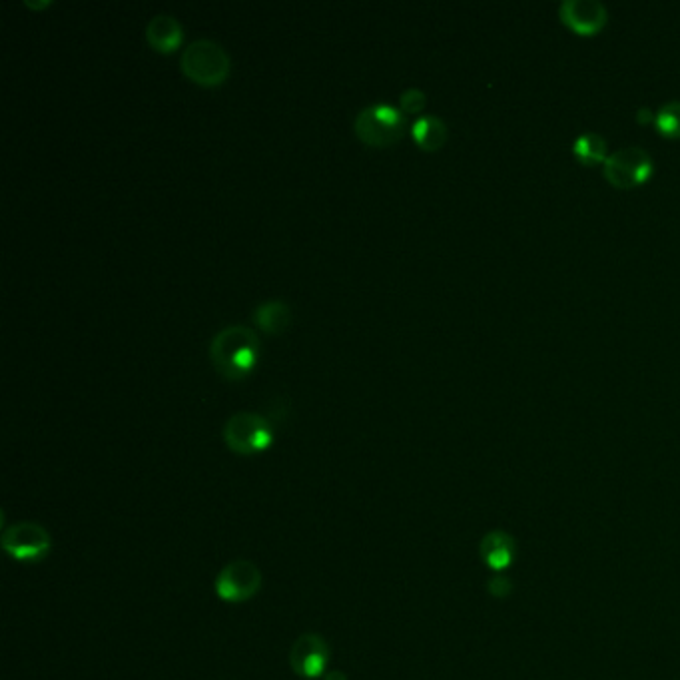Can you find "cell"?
Wrapping results in <instances>:
<instances>
[{"mask_svg":"<svg viewBox=\"0 0 680 680\" xmlns=\"http://www.w3.org/2000/svg\"><path fill=\"white\" fill-rule=\"evenodd\" d=\"M260 340L254 330L242 324H232L216 332L208 345L210 361L226 379H242L256 363Z\"/></svg>","mask_w":680,"mask_h":680,"instance_id":"obj_1","label":"cell"},{"mask_svg":"<svg viewBox=\"0 0 680 680\" xmlns=\"http://www.w3.org/2000/svg\"><path fill=\"white\" fill-rule=\"evenodd\" d=\"M180 68L196 84L218 86L230 72V56L212 38H196L182 50Z\"/></svg>","mask_w":680,"mask_h":680,"instance_id":"obj_2","label":"cell"},{"mask_svg":"<svg viewBox=\"0 0 680 680\" xmlns=\"http://www.w3.org/2000/svg\"><path fill=\"white\" fill-rule=\"evenodd\" d=\"M222 437L234 453L254 455L270 447L274 431L266 417L252 411H236L226 419Z\"/></svg>","mask_w":680,"mask_h":680,"instance_id":"obj_3","label":"cell"},{"mask_svg":"<svg viewBox=\"0 0 680 680\" xmlns=\"http://www.w3.org/2000/svg\"><path fill=\"white\" fill-rule=\"evenodd\" d=\"M405 126V116L383 102L365 106L357 112L353 120L355 134L367 146H389L401 138Z\"/></svg>","mask_w":680,"mask_h":680,"instance_id":"obj_4","label":"cell"},{"mask_svg":"<svg viewBox=\"0 0 680 680\" xmlns=\"http://www.w3.org/2000/svg\"><path fill=\"white\" fill-rule=\"evenodd\" d=\"M653 158L639 146H627L611 154L603 164V174L619 190H631L653 176Z\"/></svg>","mask_w":680,"mask_h":680,"instance_id":"obj_5","label":"cell"},{"mask_svg":"<svg viewBox=\"0 0 680 680\" xmlns=\"http://www.w3.org/2000/svg\"><path fill=\"white\" fill-rule=\"evenodd\" d=\"M0 543L8 557L22 563H36L44 559L52 547L48 531L34 521H20L4 529Z\"/></svg>","mask_w":680,"mask_h":680,"instance_id":"obj_6","label":"cell"},{"mask_svg":"<svg viewBox=\"0 0 680 680\" xmlns=\"http://www.w3.org/2000/svg\"><path fill=\"white\" fill-rule=\"evenodd\" d=\"M214 589L224 603H246L260 593L262 571L252 561H232L218 573Z\"/></svg>","mask_w":680,"mask_h":680,"instance_id":"obj_7","label":"cell"},{"mask_svg":"<svg viewBox=\"0 0 680 680\" xmlns=\"http://www.w3.org/2000/svg\"><path fill=\"white\" fill-rule=\"evenodd\" d=\"M330 647L318 633H304L290 649L292 671L302 679H320L330 663Z\"/></svg>","mask_w":680,"mask_h":680,"instance_id":"obj_8","label":"cell"},{"mask_svg":"<svg viewBox=\"0 0 680 680\" xmlns=\"http://www.w3.org/2000/svg\"><path fill=\"white\" fill-rule=\"evenodd\" d=\"M559 16L565 26L583 36L601 32L609 18L605 4L599 0H565L559 6Z\"/></svg>","mask_w":680,"mask_h":680,"instance_id":"obj_9","label":"cell"},{"mask_svg":"<svg viewBox=\"0 0 680 680\" xmlns=\"http://www.w3.org/2000/svg\"><path fill=\"white\" fill-rule=\"evenodd\" d=\"M515 553H517V543L513 535L501 529L489 531L479 543L481 561L497 573H503L507 567H511V563L515 561Z\"/></svg>","mask_w":680,"mask_h":680,"instance_id":"obj_10","label":"cell"},{"mask_svg":"<svg viewBox=\"0 0 680 680\" xmlns=\"http://www.w3.org/2000/svg\"><path fill=\"white\" fill-rule=\"evenodd\" d=\"M144 38L154 50L172 52L182 40V26L174 16L160 12L148 20Z\"/></svg>","mask_w":680,"mask_h":680,"instance_id":"obj_11","label":"cell"},{"mask_svg":"<svg viewBox=\"0 0 680 680\" xmlns=\"http://www.w3.org/2000/svg\"><path fill=\"white\" fill-rule=\"evenodd\" d=\"M252 318H254V322L258 324L260 330H264L266 334L278 336L290 326L292 310L282 300H268V302H262L254 308Z\"/></svg>","mask_w":680,"mask_h":680,"instance_id":"obj_12","label":"cell"},{"mask_svg":"<svg viewBox=\"0 0 680 680\" xmlns=\"http://www.w3.org/2000/svg\"><path fill=\"white\" fill-rule=\"evenodd\" d=\"M411 136L421 150L435 152L447 140V126L437 116H421L411 126Z\"/></svg>","mask_w":680,"mask_h":680,"instance_id":"obj_13","label":"cell"},{"mask_svg":"<svg viewBox=\"0 0 680 680\" xmlns=\"http://www.w3.org/2000/svg\"><path fill=\"white\" fill-rule=\"evenodd\" d=\"M607 140L601 136V134H595V132H589V134H583L575 140L573 144V154L579 162H583L585 166H597V164H605V160L609 158L607 156Z\"/></svg>","mask_w":680,"mask_h":680,"instance_id":"obj_14","label":"cell"},{"mask_svg":"<svg viewBox=\"0 0 680 680\" xmlns=\"http://www.w3.org/2000/svg\"><path fill=\"white\" fill-rule=\"evenodd\" d=\"M655 126L667 138H680V100H671L657 112Z\"/></svg>","mask_w":680,"mask_h":680,"instance_id":"obj_15","label":"cell"},{"mask_svg":"<svg viewBox=\"0 0 680 680\" xmlns=\"http://www.w3.org/2000/svg\"><path fill=\"white\" fill-rule=\"evenodd\" d=\"M425 94L419 88H407L399 94V108L407 114H417L425 108Z\"/></svg>","mask_w":680,"mask_h":680,"instance_id":"obj_16","label":"cell"},{"mask_svg":"<svg viewBox=\"0 0 680 680\" xmlns=\"http://www.w3.org/2000/svg\"><path fill=\"white\" fill-rule=\"evenodd\" d=\"M487 591H489V595L495 597V599H507V597L513 593V583H511L509 577H505L503 573H499V575H495V577L489 579Z\"/></svg>","mask_w":680,"mask_h":680,"instance_id":"obj_17","label":"cell"},{"mask_svg":"<svg viewBox=\"0 0 680 680\" xmlns=\"http://www.w3.org/2000/svg\"><path fill=\"white\" fill-rule=\"evenodd\" d=\"M655 120H657V116L653 114L651 108H647V106L639 108V112H637V122H639V124H651V122H655Z\"/></svg>","mask_w":680,"mask_h":680,"instance_id":"obj_18","label":"cell"},{"mask_svg":"<svg viewBox=\"0 0 680 680\" xmlns=\"http://www.w3.org/2000/svg\"><path fill=\"white\" fill-rule=\"evenodd\" d=\"M324 680H347V677H345V673H341V671H332L330 675H326V679Z\"/></svg>","mask_w":680,"mask_h":680,"instance_id":"obj_19","label":"cell"},{"mask_svg":"<svg viewBox=\"0 0 680 680\" xmlns=\"http://www.w3.org/2000/svg\"><path fill=\"white\" fill-rule=\"evenodd\" d=\"M50 2L48 0H42V2H32V0H26V6H32V8H42V6H48Z\"/></svg>","mask_w":680,"mask_h":680,"instance_id":"obj_20","label":"cell"}]
</instances>
